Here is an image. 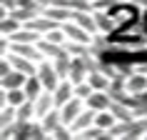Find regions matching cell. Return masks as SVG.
<instances>
[{"label":"cell","instance_id":"7c38bea8","mask_svg":"<svg viewBox=\"0 0 147 140\" xmlns=\"http://www.w3.org/2000/svg\"><path fill=\"white\" fill-rule=\"evenodd\" d=\"M90 125H95V110H92V108H85L78 118H75V120H72V123H70V128H72V133L78 135V133L87 130Z\"/></svg>","mask_w":147,"mask_h":140},{"label":"cell","instance_id":"2e32d148","mask_svg":"<svg viewBox=\"0 0 147 140\" xmlns=\"http://www.w3.org/2000/svg\"><path fill=\"white\" fill-rule=\"evenodd\" d=\"M40 123H42V128H45V133L47 135H53V130H57L62 125V115H60V108H53L47 115H42L40 118Z\"/></svg>","mask_w":147,"mask_h":140},{"label":"cell","instance_id":"ffe728a7","mask_svg":"<svg viewBox=\"0 0 147 140\" xmlns=\"http://www.w3.org/2000/svg\"><path fill=\"white\" fill-rule=\"evenodd\" d=\"M115 123H117V118H115L112 110H95V125H100V128L110 130Z\"/></svg>","mask_w":147,"mask_h":140},{"label":"cell","instance_id":"4fadbf2b","mask_svg":"<svg viewBox=\"0 0 147 140\" xmlns=\"http://www.w3.org/2000/svg\"><path fill=\"white\" fill-rule=\"evenodd\" d=\"M30 78V75H25V73H20V70H10L8 75H0V88H25V80Z\"/></svg>","mask_w":147,"mask_h":140},{"label":"cell","instance_id":"277c9868","mask_svg":"<svg viewBox=\"0 0 147 140\" xmlns=\"http://www.w3.org/2000/svg\"><path fill=\"white\" fill-rule=\"evenodd\" d=\"M85 108H87V103L82 100V98H78V95H75V98H70V100L65 103V105H60L62 123H65V125H70L72 120H75V118L80 115V113H82V110H85Z\"/></svg>","mask_w":147,"mask_h":140},{"label":"cell","instance_id":"3957f363","mask_svg":"<svg viewBox=\"0 0 147 140\" xmlns=\"http://www.w3.org/2000/svg\"><path fill=\"white\" fill-rule=\"evenodd\" d=\"M62 30L67 35V40H75V43H85V45H92V33L85 30L82 25H78L75 20H67V23H62Z\"/></svg>","mask_w":147,"mask_h":140},{"label":"cell","instance_id":"ac0fdd59","mask_svg":"<svg viewBox=\"0 0 147 140\" xmlns=\"http://www.w3.org/2000/svg\"><path fill=\"white\" fill-rule=\"evenodd\" d=\"M95 13V20H97V30L110 35V33H115V23H112V18H110V10H92Z\"/></svg>","mask_w":147,"mask_h":140},{"label":"cell","instance_id":"d6986e66","mask_svg":"<svg viewBox=\"0 0 147 140\" xmlns=\"http://www.w3.org/2000/svg\"><path fill=\"white\" fill-rule=\"evenodd\" d=\"M42 90H45V85H42V80L38 78V73L25 80V93H28V98H30V100H38L40 95H42Z\"/></svg>","mask_w":147,"mask_h":140},{"label":"cell","instance_id":"52a82bcc","mask_svg":"<svg viewBox=\"0 0 147 140\" xmlns=\"http://www.w3.org/2000/svg\"><path fill=\"white\" fill-rule=\"evenodd\" d=\"M85 103L92 110H110L112 108V95H110V90H95Z\"/></svg>","mask_w":147,"mask_h":140},{"label":"cell","instance_id":"603a6c76","mask_svg":"<svg viewBox=\"0 0 147 140\" xmlns=\"http://www.w3.org/2000/svg\"><path fill=\"white\" fill-rule=\"evenodd\" d=\"M92 93H95V88L90 85V80H85V83H78V85H75V95H78V98H82V100H87Z\"/></svg>","mask_w":147,"mask_h":140},{"label":"cell","instance_id":"5b68a950","mask_svg":"<svg viewBox=\"0 0 147 140\" xmlns=\"http://www.w3.org/2000/svg\"><path fill=\"white\" fill-rule=\"evenodd\" d=\"M3 55H8L10 63H13V68L20 70V73H25V75H35V73H38V63L30 60V58H25V55H20V53H13V50H5Z\"/></svg>","mask_w":147,"mask_h":140},{"label":"cell","instance_id":"44dd1931","mask_svg":"<svg viewBox=\"0 0 147 140\" xmlns=\"http://www.w3.org/2000/svg\"><path fill=\"white\" fill-rule=\"evenodd\" d=\"M35 120V103L32 100H25L20 108H18V123H30Z\"/></svg>","mask_w":147,"mask_h":140},{"label":"cell","instance_id":"ba28073f","mask_svg":"<svg viewBox=\"0 0 147 140\" xmlns=\"http://www.w3.org/2000/svg\"><path fill=\"white\" fill-rule=\"evenodd\" d=\"M87 75H90V68H87L85 58H72V65H70V75H67V80H72V83L78 85V83H85Z\"/></svg>","mask_w":147,"mask_h":140},{"label":"cell","instance_id":"30bf717a","mask_svg":"<svg viewBox=\"0 0 147 140\" xmlns=\"http://www.w3.org/2000/svg\"><path fill=\"white\" fill-rule=\"evenodd\" d=\"M32 103H35V118H38V120H40L42 115H47L53 108H57V105H55L53 90H42V95H40L38 100H32Z\"/></svg>","mask_w":147,"mask_h":140},{"label":"cell","instance_id":"cb8c5ba5","mask_svg":"<svg viewBox=\"0 0 147 140\" xmlns=\"http://www.w3.org/2000/svg\"><path fill=\"white\" fill-rule=\"evenodd\" d=\"M142 28H145V33H147V8H142Z\"/></svg>","mask_w":147,"mask_h":140},{"label":"cell","instance_id":"7402d4cb","mask_svg":"<svg viewBox=\"0 0 147 140\" xmlns=\"http://www.w3.org/2000/svg\"><path fill=\"white\" fill-rule=\"evenodd\" d=\"M15 120H18V108L15 105H3V110H0V128H8Z\"/></svg>","mask_w":147,"mask_h":140},{"label":"cell","instance_id":"d4e9b609","mask_svg":"<svg viewBox=\"0 0 147 140\" xmlns=\"http://www.w3.org/2000/svg\"><path fill=\"white\" fill-rule=\"evenodd\" d=\"M145 140H147V135H145Z\"/></svg>","mask_w":147,"mask_h":140},{"label":"cell","instance_id":"6da1fadb","mask_svg":"<svg viewBox=\"0 0 147 140\" xmlns=\"http://www.w3.org/2000/svg\"><path fill=\"white\" fill-rule=\"evenodd\" d=\"M110 18L115 23V33L117 30H127L132 25L142 23V5H137L135 0H120L110 8Z\"/></svg>","mask_w":147,"mask_h":140},{"label":"cell","instance_id":"9a60e30c","mask_svg":"<svg viewBox=\"0 0 147 140\" xmlns=\"http://www.w3.org/2000/svg\"><path fill=\"white\" fill-rule=\"evenodd\" d=\"M42 13H45L47 18L57 20V23H67V20H72V13H75V10L67 8V5H47Z\"/></svg>","mask_w":147,"mask_h":140},{"label":"cell","instance_id":"8992f818","mask_svg":"<svg viewBox=\"0 0 147 140\" xmlns=\"http://www.w3.org/2000/svg\"><path fill=\"white\" fill-rule=\"evenodd\" d=\"M125 85H127V93L130 95H142V93H147V75L135 70L132 75L125 78Z\"/></svg>","mask_w":147,"mask_h":140},{"label":"cell","instance_id":"9c48e42d","mask_svg":"<svg viewBox=\"0 0 147 140\" xmlns=\"http://www.w3.org/2000/svg\"><path fill=\"white\" fill-rule=\"evenodd\" d=\"M53 95H55V105L60 108V105H65V103L70 100V98H75V83L72 80H60V85L53 90Z\"/></svg>","mask_w":147,"mask_h":140},{"label":"cell","instance_id":"7a4b0ae2","mask_svg":"<svg viewBox=\"0 0 147 140\" xmlns=\"http://www.w3.org/2000/svg\"><path fill=\"white\" fill-rule=\"evenodd\" d=\"M38 78L42 80V85H45V90H55V88L60 85V73L55 70L53 60H42L38 63Z\"/></svg>","mask_w":147,"mask_h":140},{"label":"cell","instance_id":"e0dca14e","mask_svg":"<svg viewBox=\"0 0 147 140\" xmlns=\"http://www.w3.org/2000/svg\"><path fill=\"white\" fill-rule=\"evenodd\" d=\"M25 23H20L18 18H13L10 13H3L0 15V35H13L15 30H20Z\"/></svg>","mask_w":147,"mask_h":140},{"label":"cell","instance_id":"8fae6325","mask_svg":"<svg viewBox=\"0 0 147 140\" xmlns=\"http://www.w3.org/2000/svg\"><path fill=\"white\" fill-rule=\"evenodd\" d=\"M72 20H75L78 25H82L85 30H90L92 35L100 33V30H97V20H95V13H92V10H75V13H72Z\"/></svg>","mask_w":147,"mask_h":140},{"label":"cell","instance_id":"5bb4252c","mask_svg":"<svg viewBox=\"0 0 147 140\" xmlns=\"http://www.w3.org/2000/svg\"><path fill=\"white\" fill-rule=\"evenodd\" d=\"M38 45H40V50H42V55H45L47 60H55V58H60L62 53H67V48H65V45L53 43V40H47V38H40Z\"/></svg>","mask_w":147,"mask_h":140}]
</instances>
